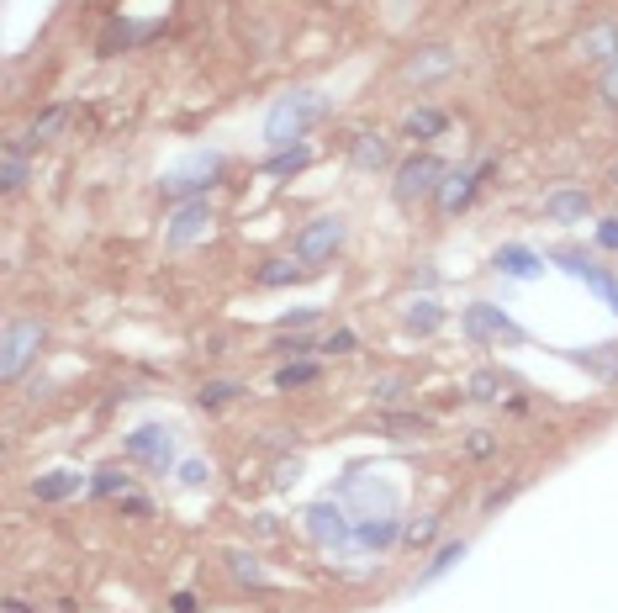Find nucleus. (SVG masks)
I'll use <instances>...</instances> for the list:
<instances>
[{
	"mask_svg": "<svg viewBox=\"0 0 618 613\" xmlns=\"http://www.w3.org/2000/svg\"><path fill=\"white\" fill-rule=\"evenodd\" d=\"M492 450H497V439L486 434V429H471V439H465V455H471V460H486Z\"/></svg>",
	"mask_w": 618,
	"mask_h": 613,
	"instance_id": "39",
	"label": "nucleus"
},
{
	"mask_svg": "<svg viewBox=\"0 0 618 613\" xmlns=\"http://www.w3.org/2000/svg\"><path fill=\"white\" fill-rule=\"evenodd\" d=\"M550 259H555V265H560V270H566V275H576V281H587L592 291H603V296H613V275H608L603 265H597V259H592V254H582V249H555Z\"/></svg>",
	"mask_w": 618,
	"mask_h": 613,
	"instance_id": "12",
	"label": "nucleus"
},
{
	"mask_svg": "<svg viewBox=\"0 0 618 613\" xmlns=\"http://www.w3.org/2000/svg\"><path fill=\"white\" fill-rule=\"evenodd\" d=\"M122 503V513H133V518H148L154 508H148V497H138V492H127V497H117Z\"/></svg>",
	"mask_w": 618,
	"mask_h": 613,
	"instance_id": "43",
	"label": "nucleus"
},
{
	"mask_svg": "<svg viewBox=\"0 0 618 613\" xmlns=\"http://www.w3.org/2000/svg\"><path fill=\"white\" fill-rule=\"evenodd\" d=\"M307 265L302 259H265L259 265V286H291V281H302Z\"/></svg>",
	"mask_w": 618,
	"mask_h": 613,
	"instance_id": "28",
	"label": "nucleus"
},
{
	"mask_svg": "<svg viewBox=\"0 0 618 613\" xmlns=\"http://www.w3.org/2000/svg\"><path fill=\"white\" fill-rule=\"evenodd\" d=\"M354 344H360V339H354V328H339V333H328L317 349H323V355H354Z\"/></svg>",
	"mask_w": 618,
	"mask_h": 613,
	"instance_id": "37",
	"label": "nucleus"
},
{
	"mask_svg": "<svg viewBox=\"0 0 618 613\" xmlns=\"http://www.w3.org/2000/svg\"><path fill=\"white\" fill-rule=\"evenodd\" d=\"M243 392H249L243 381H206L201 392H196V402H201V407H228V402H238Z\"/></svg>",
	"mask_w": 618,
	"mask_h": 613,
	"instance_id": "33",
	"label": "nucleus"
},
{
	"mask_svg": "<svg viewBox=\"0 0 618 613\" xmlns=\"http://www.w3.org/2000/svg\"><path fill=\"white\" fill-rule=\"evenodd\" d=\"M349 164H354V170H365V175H376V170L391 164V143L381 133H354L349 138Z\"/></svg>",
	"mask_w": 618,
	"mask_h": 613,
	"instance_id": "16",
	"label": "nucleus"
},
{
	"mask_svg": "<svg viewBox=\"0 0 618 613\" xmlns=\"http://www.w3.org/2000/svg\"><path fill=\"white\" fill-rule=\"evenodd\" d=\"M608 302H613V307H618V281H613V296H608Z\"/></svg>",
	"mask_w": 618,
	"mask_h": 613,
	"instance_id": "46",
	"label": "nucleus"
},
{
	"mask_svg": "<svg viewBox=\"0 0 618 613\" xmlns=\"http://www.w3.org/2000/svg\"><path fill=\"white\" fill-rule=\"evenodd\" d=\"M296 476H302V460H280V466H275V487H291Z\"/></svg>",
	"mask_w": 618,
	"mask_h": 613,
	"instance_id": "44",
	"label": "nucleus"
},
{
	"mask_svg": "<svg viewBox=\"0 0 618 613\" xmlns=\"http://www.w3.org/2000/svg\"><path fill=\"white\" fill-rule=\"evenodd\" d=\"M481 175H492V159H481L476 170H449V175H444V185H439V212H444V217H460V212L476 201V185H481Z\"/></svg>",
	"mask_w": 618,
	"mask_h": 613,
	"instance_id": "10",
	"label": "nucleus"
},
{
	"mask_svg": "<svg viewBox=\"0 0 618 613\" xmlns=\"http://www.w3.org/2000/svg\"><path fill=\"white\" fill-rule=\"evenodd\" d=\"M597 244H603L608 254H618V217H603V222H597Z\"/></svg>",
	"mask_w": 618,
	"mask_h": 613,
	"instance_id": "40",
	"label": "nucleus"
},
{
	"mask_svg": "<svg viewBox=\"0 0 618 613\" xmlns=\"http://www.w3.org/2000/svg\"><path fill=\"white\" fill-rule=\"evenodd\" d=\"M592 212V196L587 191H550L545 196V217L550 222H582Z\"/></svg>",
	"mask_w": 618,
	"mask_h": 613,
	"instance_id": "18",
	"label": "nucleus"
},
{
	"mask_svg": "<svg viewBox=\"0 0 618 613\" xmlns=\"http://www.w3.org/2000/svg\"><path fill=\"white\" fill-rule=\"evenodd\" d=\"M402 323H407V333H439L444 328V307L434 302V296H418V302H407V312H402Z\"/></svg>",
	"mask_w": 618,
	"mask_h": 613,
	"instance_id": "20",
	"label": "nucleus"
},
{
	"mask_svg": "<svg viewBox=\"0 0 618 613\" xmlns=\"http://www.w3.org/2000/svg\"><path fill=\"white\" fill-rule=\"evenodd\" d=\"M0 185H6V191H22V185H27V143H11V148H6V164H0Z\"/></svg>",
	"mask_w": 618,
	"mask_h": 613,
	"instance_id": "31",
	"label": "nucleus"
},
{
	"mask_svg": "<svg viewBox=\"0 0 618 613\" xmlns=\"http://www.w3.org/2000/svg\"><path fill=\"white\" fill-rule=\"evenodd\" d=\"M307 164H312V148L307 143H291V148H280V154L265 159V175L270 180H286V175H302Z\"/></svg>",
	"mask_w": 618,
	"mask_h": 613,
	"instance_id": "24",
	"label": "nucleus"
},
{
	"mask_svg": "<svg viewBox=\"0 0 618 613\" xmlns=\"http://www.w3.org/2000/svg\"><path fill=\"white\" fill-rule=\"evenodd\" d=\"M159 32V22H148V27H127V22H111V32L101 37V59H111L117 48H133V43H143V37H154Z\"/></svg>",
	"mask_w": 618,
	"mask_h": 613,
	"instance_id": "26",
	"label": "nucleus"
},
{
	"mask_svg": "<svg viewBox=\"0 0 618 613\" xmlns=\"http://www.w3.org/2000/svg\"><path fill=\"white\" fill-rule=\"evenodd\" d=\"M613 185H618V164H613Z\"/></svg>",
	"mask_w": 618,
	"mask_h": 613,
	"instance_id": "47",
	"label": "nucleus"
},
{
	"mask_svg": "<svg viewBox=\"0 0 618 613\" xmlns=\"http://www.w3.org/2000/svg\"><path fill=\"white\" fill-rule=\"evenodd\" d=\"M349 238V222L339 217V212H323V217H312L302 233H296V244H291V254L302 259L307 270H317L323 259H333L339 254V244Z\"/></svg>",
	"mask_w": 618,
	"mask_h": 613,
	"instance_id": "4",
	"label": "nucleus"
},
{
	"mask_svg": "<svg viewBox=\"0 0 618 613\" xmlns=\"http://www.w3.org/2000/svg\"><path fill=\"white\" fill-rule=\"evenodd\" d=\"M492 270L513 275V281H534V275H545V259H539L534 249H523V244H502L492 254Z\"/></svg>",
	"mask_w": 618,
	"mask_h": 613,
	"instance_id": "14",
	"label": "nucleus"
},
{
	"mask_svg": "<svg viewBox=\"0 0 618 613\" xmlns=\"http://www.w3.org/2000/svg\"><path fill=\"white\" fill-rule=\"evenodd\" d=\"M460 561H465V540H449V545L434 555V561H428V566L418 571V582H423V587H428V582H439L444 571H449V566H460Z\"/></svg>",
	"mask_w": 618,
	"mask_h": 613,
	"instance_id": "32",
	"label": "nucleus"
},
{
	"mask_svg": "<svg viewBox=\"0 0 618 613\" xmlns=\"http://www.w3.org/2000/svg\"><path fill=\"white\" fill-rule=\"evenodd\" d=\"M571 360L576 365H587V370H597L608 386H618V344H597V349H571Z\"/></svg>",
	"mask_w": 618,
	"mask_h": 613,
	"instance_id": "23",
	"label": "nucleus"
},
{
	"mask_svg": "<svg viewBox=\"0 0 618 613\" xmlns=\"http://www.w3.org/2000/svg\"><path fill=\"white\" fill-rule=\"evenodd\" d=\"M465 397H471V402H497L502 397V376H497L492 365L471 370V376H465Z\"/></svg>",
	"mask_w": 618,
	"mask_h": 613,
	"instance_id": "29",
	"label": "nucleus"
},
{
	"mask_svg": "<svg viewBox=\"0 0 618 613\" xmlns=\"http://www.w3.org/2000/svg\"><path fill=\"white\" fill-rule=\"evenodd\" d=\"M302 529L312 534V545H323V550H344V545L354 540V524L344 518L339 503H312V508L302 513Z\"/></svg>",
	"mask_w": 618,
	"mask_h": 613,
	"instance_id": "8",
	"label": "nucleus"
},
{
	"mask_svg": "<svg viewBox=\"0 0 618 613\" xmlns=\"http://www.w3.org/2000/svg\"><path fill=\"white\" fill-rule=\"evenodd\" d=\"M206 476H212V471H206L201 460H185V466H180V481H185V487H201Z\"/></svg>",
	"mask_w": 618,
	"mask_h": 613,
	"instance_id": "42",
	"label": "nucleus"
},
{
	"mask_svg": "<svg viewBox=\"0 0 618 613\" xmlns=\"http://www.w3.org/2000/svg\"><path fill=\"white\" fill-rule=\"evenodd\" d=\"M381 434L386 439H423V434H434V418L428 413H381Z\"/></svg>",
	"mask_w": 618,
	"mask_h": 613,
	"instance_id": "22",
	"label": "nucleus"
},
{
	"mask_svg": "<svg viewBox=\"0 0 618 613\" xmlns=\"http://www.w3.org/2000/svg\"><path fill=\"white\" fill-rule=\"evenodd\" d=\"M434 534H439V513H418V518H407V524H402L407 545H434Z\"/></svg>",
	"mask_w": 618,
	"mask_h": 613,
	"instance_id": "34",
	"label": "nucleus"
},
{
	"mask_svg": "<svg viewBox=\"0 0 618 613\" xmlns=\"http://www.w3.org/2000/svg\"><path fill=\"white\" fill-rule=\"evenodd\" d=\"M217 175H222V154L217 148H201V154H191V159H180L175 170H164V180H159V191L170 196V201H201V191H212L217 185Z\"/></svg>",
	"mask_w": 618,
	"mask_h": 613,
	"instance_id": "2",
	"label": "nucleus"
},
{
	"mask_svg": "<svg viewBox=\"0 0 618 613\" xmlns=\"http://www.w3.org/2000/svg\"><path fill=\"white\" fill-rule=\"evenodd\" d=\"M307 323H317V307H296V312H286V318H280V333H286V328H307Z\"/></svg>",
	"mask_w": 618,
	"mask_h": 613,
	"instance_id": "41",
	"label": "nucleus"
},
{
	"mask_svg": "<svg viewBox=\"0 0 618 613\" xmlns=\"http://www.w3.org/2000/svg\"><path fill=\"white\" fill-rule=\"evenodd\" d=\"M90 492L96 497H127L133 492V476H127L122 466H101L96 476H90Z\"/></svg>",
	"mask_w": 618,
	"mask_h": 613,
	"instance_id": "30",
	"label": "nucleus"
},
{
	"mask_svg": "<svg viewBox=\"0 0 618 613\" xmlns=\"http://www.w3.org/2000/svg\"><path fill=\"white\" fill-rule=\"evenodd\" d=\"M455 64H460V53L449 48V43H434V48H418L412 59L402 64V74L412 85H428V80H444V74H455Z\"/></svg>",
	"mask_w": 618,
	"mask_h": 613,
	"instance_id": "11",
	"label": "nucleus"
},
{
	"mask_svg": "<svg viewBox=\"0 0 618 613\" xmlns=\"http://www.w3.org/2000/svg\"><path fill=\"white\" fill-rule=\"evenodd\" d=\"M170 603H175V613H196V598H191V592H175Z\"/></svg>",
	"mask_w": 618,
	"mask_h": 613,
	"instance_id": "45",
	"label": "nucleus"
},
{
	"mask_svg": "<svg viewBox=\"0 0 618 613\" xmlns=\"http://www.w3.org/2000/svg\"><path fill=\"white\" fill-rule=\"evenodd\" d=\"M597 96H603V106L618 111V64H608L603 74H597Z\"/></svg>",
	"mask_w": 618,
	"mask_h": 613,
	"instance_id": "38",
	"label": "nucleus"
},
{
	"mask_svg": "<svg viewBox=\"0 0 618 613\" xmlns=\"http://www.w3.org/2000/svg\"><path fill=\"white\" fill-rule=\"evenodd\" d=\"M328 117V101L317 96V90H286L270 111H265V143H275V148H291V143H302V133L307 127H317Z\"/></svg>",
	"mask_w": 618,
	"mask_h": 613,
	"instance_id": "1",
	"label": "nucleus"
},
{
	"mask_svg": "<svg viewBox=\"0 0 618 613\" xmlns=\"http://www.w3.org/2000/svg\"><path fill=\"white\" fill-rule=\"evenodd\" d=\"M127 455L133 460H143L148 471H170L175 466V434L164 429V423H143V429H133L127 434Z\"/></svg>",
	"mask_w": 618,
	"mask_h": 613,
	"instance_id": "7",
	"label": "nucleus"
},
{
	"mask_svg": "<svg viewBox=\"0 0 618 613\" xmlns=\"http://www.w3.org/2000/svg\"><path fill=\"white\" fill-rule=\"evenodd\" d=\"M370 397H376L381 407L402 402V397H407V376H381V381H370Z\"/></svg>",
	"mask_w": 618,
	"mask_h": 613,
	"instance_id": "36",
	"label": "nucleus"
},
{
	"mask_svg": "<svg viewBox=\"0 0 618 613\" xmlns=\"http://www.w3.org/2000/svg\"><path fill=\"white\" fill-rule=\"evenodd\" d=\"M64 127H69V106H48L43 117H32V122H27L22 143H27V148H37V143H53V138L64 133Z\"/></svg>",
	"mask_w": 618,
	"mask_h": 613,
	"instance_id": "21",
	"label": "nucleus"
},
{
	"mask_svg": "<svg viewBox=\"0 0 618 613\" xmlns=\"http://www.w3.org/2000/svg\"><path fill=\"white\" fill-rule=\"evenodd\" d=\"M576 53L582 59H592V64H618V27L613 22H592L582 37H576Z\"/></svg>",
	"mask_w": 618,
	"mask_h": 613,
	"instance_id": "13",
	"label": "nucleus"
},
{
	"mask_svg": "<svg viewBox=\"0 0 618 613\" xmlns=\"http://www.w3.org/2000/svg\"><path fill=\"white\" fill-rule=\"evenodd\" d=\"M43 339H48V328L37 323V318H16L11 328H6V344H0V381H22V370L37 360V349H43Z\"/></svg>",
	"mask_w": 618,
	"mask_h": 613,
	"instance_id": "5",
	"label": "nucleus"
},
{
	"mask_svg": "<svg viewBox=\"0 0 618 613\" xmlns=\"http://www.w3.org/2000/svg\"><path fill=\"white\" fill-rule=\"evenodd\" d=\"M397 534H402L397 513H360L354 518V545H365V550H386Z\"/></svg>",
	"mask_w": 618,
	"mask_h": 613,
	"instance_id": "15",
	"label": "nucleus"
},
{
	"mask_svg": "<svg viewBox=\"0 0 618 613\" xmlns=\"http://www.w3.org/2000/svg\"><path fill=\"white\" fill-rule=\"evenodd\" d=\"M449 175V164L439 154H412L402 170H397V185H391V196L402 201V207H412L418 196H439V185Z\"/></svg>",
	"mask_w": 618,
	"mask_h": 613,
	"instance_id": "6",
	"label": "nucleus"
},
{
	"mask_svg": "<svg viewBox=\"0 0 618 613\" xmlns=\"http://www.w3.org/2000/svg\"><path fill=\"white\" fill-rule=\"evenodd\" d=\"M80 487H85L80 471H48V476L32 481V497H37V503H64V497H74Z\"/></svg>",
	"mask_w": 618,
	"mask_h": 613,
	"instance_id": "17",
	"label": "nucleus"
},
{
	"mask_svg": "<svg viewBox=\"0 0 618 613\" xmlns=\"http://www.w3.org/2000/svg\"><path fill=\"white\" fill-rule=\"evenodd\" d=\"M270 349H275V355H286V360H307L317 344L307 339V333H280V339H275Z\"/></svg>",
	"mask_w": 618,
	"mask_h": 613,
	"instance_id": "35",
	"label": "nucleus"
},
{
	"mask_svg": "<svg viewBox=\"0 0 618 613\" xmlns=\"http://www.w3.org/2000/svg\"><path fill=\"white\" fill-rule=\"evenodd\" d=\"M402 133H407V138H444V133H449V111H439V106H412L407 122H402Z\"/></svg>",
	"mask_w": 618,
	"mask_h": 613,
	"instance_id": "19",
	"label": "nucleus"
},
{
	"mask_svg": "<svg viewBox=\"0 0 618 613\" xmlns=\"http://www.w3.org/2000/svg\"><path fill=\"white\" fill-rule=\"evenodd\" d=\"M317 381H323V370L312 360H286L275 370V392H296V386H317Z\"/></svg>",
	"mask_w": 618,
	"mask_h": 613,
	"instance_id": "25",
	"label": "nucleus"
},
{
	"mask_svg": "<svg viewBox=\"0 0 618 613\" xmlns=\"http://www.w3.org/2000/svg\"><path fill=\"white\" fill-rule=\"evenodd\" d=\"M460 328H465V339H476V344H513V349L529 344V333L492 302H471L460 312Z\"/></svg>",
	"mask_w": 618,
	"mask_h": 613,
	"instance_id": "3",
	"label": "nucleus"
},
{
	"mask_svg": "<svg viewBox=\"0 0 618 613\" xmlns=\"http://www.w3.org/2000/svg\"><path fill=\"white\" fill-rule=\"evenodd\" d=\"M222 561H228L233 582H243V587H265V566H259V555H254V550H228Z\"/></svg>",
	"mask_w": 618,
	"mask_h": 613,
	"instance_id": "27",
	"label": "nucleus"
},
{
	"mask_svg": "<svg viewBox=\"0 0 618 613\" xmlns=\"http://www.w3.org/2000/svg\"><path fill=\"white\" fill-rule=\"evenodd\" d=\"M212 222H217V212L206 207V196L185 201V207L170 217V228H164V244H170V249H191V244H201V238L212 233Z\"/></svg>",
	"mask_w": 618,
	"mask_h": 613,
	"instance_id": "9",
	"label": "nucleus"
}]
</instances>
